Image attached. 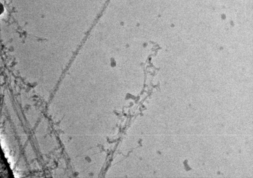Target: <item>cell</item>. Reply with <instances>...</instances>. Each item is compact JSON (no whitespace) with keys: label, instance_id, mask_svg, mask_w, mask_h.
I'll list each match as a JSON object with an SVG mask.
<instances>
[{"label":"cell","instance_id":"6da1fadb","mask_svg":"<svg viewBox=\"0 0 253 178\" xmlns=\"http://www.w3.org/2000/svg\"><path fill=\"white\" fill-rule=\"evenodd\" d=\"M111 1V0H106L105 3H104L103 6H102V8L101 10L100 11L99 13L98 14L97 17H96L95 19L94 20V21H93L92 24L91 25V27L89 29L90 30H92L93 28H94L96 25L97 24L98 22H99L100 18H101L102 17V16L103 15L104 13L106 10L107 7L108 6L109 3H110Z\"/></svg>","mask_w":253,"mask_h":178},{"label":"cell","instance_id":"7a4b0ae2","mask_svg":"<svg viewBox=\"0 0 253 178\" xmlns=\"http://www.w3.org/2000/svg\"><path fill=\"white\" fill-rule=\"evenodd\" d=\"M1 13H0V14L1 15L2 14V13L4 11V8L3 5L2 4H1Z\"/></svg>","mask_w":253,"mask_h":178}]
</instances>
